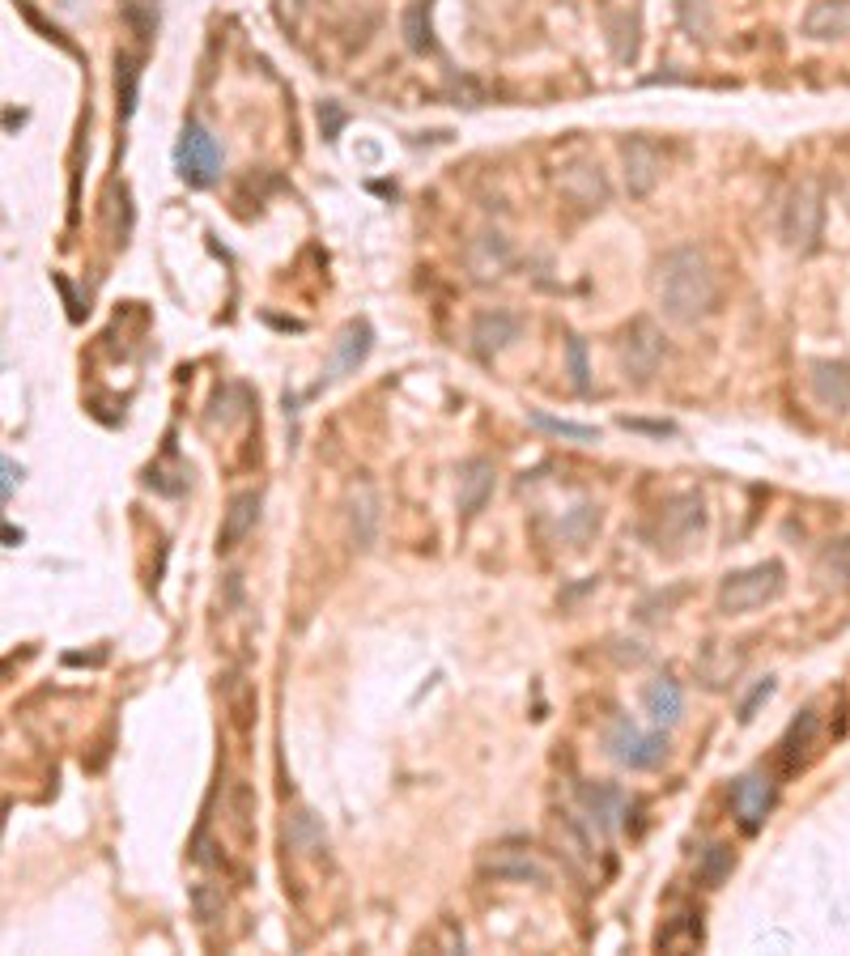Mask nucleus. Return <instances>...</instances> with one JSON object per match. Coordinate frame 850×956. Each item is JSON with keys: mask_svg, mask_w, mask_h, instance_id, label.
Instances as JSON below:
<instances>
[{"mask_svg": "<svg viewBox=\"0 0 850 956\" xmlns=\"http://www.w3.org/2000/svg\"><path fill=\"white\" fill-rule=\"evenodd\" d=\"M718 302V281H714L711 260L697 246H676L659 264V306L672 324H697L706 319Z\"/></svg>", "mask_w": 850, "mask_h": 956, "instance_id": "f257e3e1", "label": "nucleus"}, {"mask_svg": "<svg viewBox=\"0 0 850 956\" xmlns=\"http://www.w3.org/2000/svg\"><path fill=\"white\" fill-rule=\"evenodd\" d=\"M783 587H787L783 561H757V566L727 574V578L718 582V612H727V617L757 612V608H766V603L778 600Z\"/></svg>", "mask_w": 850, "mask_h": 956, "instance_id": "f03ea898", "label": "nucleus"}, {"mask_svg": "<svg viewBox=\"0 0 850 956\" xmlns=\"http://www.w3.org/2000/svg\"><path fill=\"white\" fill-rule=\"evenodd\" d=\"M604 748L608 757L626 769H655L663 757H668V736L663 732H642L633 718H612L608 736H604Z\"/></svg>", "mask_w": 850, "mask_h": 956, "instance_id": "7ed1b4c3", "label": "nucleus"}, {"mask_svg": "<svg viewBox=\"0 0 850 956\" xmlns=\"http://www.w3.org/2000/svg\"><path fill=\"white\" fill-rule=\"evenodd\" d=\"M175 166H179V175H183L188 188H209V183H218L221 149L200 119H188V124H183L179 145H175Z\"/></svg>", "mask_w": 850, "mask_h": 956, "instance_id": "20e7f679", "label": "nucleus"}, {"mask_svg": "<svg viewBox=\"0 0 850 956\" xmlns=\"http://www.w3.org/2000/svg\"><path fill=\"white\" fill-rule=\"evenodd\" d=\"M663 354H668L663 332L651 319H633L630 328H626V336H621V375H626V382L647 387L651 375L659 370Z\"/></svg>", "mask_w": 850, "mask_h": 956, "instance_id": "39448f33", "label": "nucleus"}, {"mask_svg": "<svg viewBox=\"0 0 850 956\" xmlns=\"http://www.w3.org/2000/svg\"><path fill=\"white\" fill-rule=\"evenodd\" d=\"M821 221H825V204H821V188L817 183H799L791 188L787 204H783V239L796 251H812L817 239H821Z\"/></svg>", "mask_w": 850, "mask_h": 956, "instance_id": "423d86ee", "label": "nucleus"}, {"mask_svg": "<svg viewBox=\"0 0 850 956\" xmlns=\"http://www.w3.org/2000/svg\"><path fill=\"white\" fill-rule=\"evenodd\" d=\"M774 799H778V787H774V778L762 774V769L736 778V787H732V812H736L744 833H757V829L766 824V817L774 812Z\"/></svg>", "mask_w": 850, "mask_h": 956, "instance_id": "0eeeda50", "label": "nucleus"}, {"mask_svg": "<svg viewBox=\"0 0 850 956\" xmlns=\"http://www.w3.org/2000/svg\"><path fill=\"white\" fill-rule=\"evenodd\" d=\"M370 349H375V328H370L366 319H354L349 328L340 332L336 349H332V361H328V370H324V382L349 379L357 366L370 357ZM324 382H319V387H324Z\"/></svg>", "mask_w": 850, "mask_h": 956, "instance_id": "6e6552de", "label": "nucleus"}, {"mask_svg": "<svg viewBox=\"0 0 850 956\" xmlns=\"http://www.w3.org/2000/svg\"><path fill=\"white\" fill-rule=\"evenodd\" d=\"M511 340H520V319L511 315V311H485V315H476V324H472V349L476 357H497Z\"/></svg>", "mask_w": 850, "mask_h": 956, "instance_id": "1a4fd4ad", "label": "nucleus"}, {"mask_svg": "<svg viewBox=\"0 0 850 956\" xmlns=\"http://www.w3.org/2000/svg\"><path fill=\"white\" fill-rule=\"evenodd\" d=\"M621 158H626V188L630 196H647V191L659 183V149L651 145L647 137H630L626 140V149H621Z\"/></svg>", "mask_w": 850, "mask_h": 956, "instance_id": "9d476101", "label": "nucleus"}, {"mask_svg": "<svg viewBox=\"0 0 850 956\" xmlns=\"http://www.w3.org/2000/svg\"><path fill=\"white\" fill-rule=\"evenodd\" d=\"M812 396L817 405L829 412H847L850 409V370L847 366H833V361H812Z\"/></svg>", "mask_w": 850, "mask_h": 956, "instance_id": "9b49d317", "label": "nucleus"}, {"mask_svg": "<svg viewBox=\"0 0 850 956\" xmlns=\"http://www.w3.org/2000/svg\"><path fill=\"white\" fill-rule=\"evenodd\" d=\"M642 706L655 718L659 727H676L681 714H685V693L672 676H655V681L642 689Z\"/></svg>", "mask_w": 850, "mask_h": 956, "instance_id": "f8f14e48", "label": "nucleus"}, {"mask_svg": "<svg viewBox=\"0 0 850 956\" xmlns=\"http://www.w3.org/2000/svg\"><path fill=\"white\" fill-rule=\"evenodd\" d=\"M490 497H494V464L490 460H468L464 476H460V511H464V519H476Z\"/></svg>", "mask_w": 850, "mask_h": 956, "instance_id": "ddd939ff", "label": "nucleus"}, {"mask_svg": "<svg viewBox=\"0 0 850 956\" xmlns=\"http://www.w3.org/2000/svg\"><path fill=\"white\" fill-rule=\"evenodd\" d=\"M255 519H260V493H239V497L230 502L225 519H221V532H218V548H221V553L239 548V540H243L251 527H255Z\"/></svg>", "mask_w": 850, "mask_h": 956, "instance_id": "4468645a", "label": "nucleus"}, {"mask_svg": "<svg viewBox=\"0 0 850 956\" xmlns=\"http://www.w3.org/2000/svg\"><path fill=\"white\" fill-rule=\"evenodd\" d=\"M808 39H842L850 34V0H817L804 18Z\"/></svg>", "mask_w": 850, "mask_h": 956, "instance_id": "2eb2a0df", "label": "nucleus"}, {"mask_svg": "<svg viewBox=\"0 0 850 956\" xmlns=\"http://www.w3.org/2000/svg\"><path fill=\"white\" fill-rule=\"evenodd\" d=\"M578 799H583V808L591 812L600 833H608V829L617 824V817H621V808H626V795L617 791V787H591V782H583V787H578Z\"/></svg>", "mask_w": 850, "mask_h": 956, "instance_id": "dca6fc26", "label": "nucleus"}, {"mask_svg": "<svg viewBox=\"0 0 850 956\" xmlns=\"http://www.w3.org/2000/svg\"><path fill=\"white\" fill-rule=\"evenodd\" d=\"M663 523H668V540H689L693 532L706 527V511H702V497L697 493H685L676 497L668 511H663Z\"/></svg>", "mask_w": 850, "mask_h": 956, "instance_id": "f3484780", "label": "nucleus"}, {"mask_svg": "<svg viewBox=\"0 0 850 956\" xmlns=\"http://www.w3.org/2000/svg\"><path fill=\"white\" fill-rule=\"evenodd\" d=\"M736 668H741V655H732L727 642H706V651L697 655V676L711 689H727L736 681Z\"/></svg>", "mask_w": 850, "mask_h": 956, "instance_id": "a211bd4d", "label": "nucleus"}, {"mask_svg": "<svg viewBox=\"0 0 850 956\" xmlns=\"http://www.w3.org/2000/svg\"><path fill=\"white\" fill-rule=\"evenodd\" d=\"M375 527H379V497L361 485V490L354 493V502H349V532H354V545L357 548L375 545Z\"/></svg>", "mask_w": 850, "mask_h": 956, "instance_id": "6ab92c4d", "label": "nucleus"}, {"mask_svg": "<svg viewBox=\"0 0 850 956\" xmlns=\"http://www.w3.org/2000/svg\"><path fill=\"white\" fill-rule=\"evenodd\" d=\"M115 90H119V119H133L140 98V64L137 55L119 52L115 55Z\"/></svg>", "mask_w": 850, "mask_h": 956, "instance_id": "aec40b11", "label": "nucleus"}, {"mask_svg": "<svg viewBox=\"0 0 850 956\" xmlns=\"http://www.w3.org/2000/svg\"><path fill=\"white\" fill-rule=\"evenodd\" d=\"M527 421H532L536 430H545V434L570 438V442H600V430H596V426H575V421H562V417H549V412H541V409L527 412Z\"/></svg>", "mask_w": 850, "mask_h": 956, "instance_id": "412c9836", "label": "nucleus"}, {"mask_svg": "<svg viewBox=\"0 0 850 956\" xmlns=\"http://www.w3.org/2000/svg\"><path fill=\"white\" fill-rule=\"evenodd\" d=\"M405 39H409L412 52H430V48H434V39H430V4H426V0L409 4V13H405Z\"/></svg>", "mask_w": 850, "mask_h": 956, "instance_id": "4be33fe9", "label": "nucleus"}, {"mask_svg": "<svg viewBox=\"0 0 850 956\" xmlns=\"http://www.w3.org/2000/svg\"><path fill=\"white\" fill-rule=\"evenodd\" d=\"M812 732H817V714L804 711L796 723H791L787 739H783V765H787V769H796V765H799V753H804V744L812 739Z\"/></svg>", "mask_w": 850, "mask_h": 956, "instance_id": "5701e85b", "label": "nucleus"}, {"mask_svg": "<svg viewBox=\"0 0 850 956\" xmlns=\"http://www.w3.org/2000/svg\"><path fill=\"white\" fill-rule=\"evenodd\" d=\"M697 875H702V884H723L727 875H732V850L727 847H711L702 854V863H697Z\"/></svg>", "mask_w": 850, "mask_h": 956, "instance_id": "b1692460", "label": "nucleus"}, {"mask_svg": "<svg viewBox=\"0 0 850 956\" xmlns=\"http://www.w3.org/2000/svg\"><path fill=\"white\" fill-rule=\"evenodd\" d=\"M566 354H570V379H575V391H578V396H587V391H591V370H587V345H583L578 336H570Z\"/></svg>", "mask_w": 850, "mask_h": 956, "instance_id": "393cba45", "label": "nucleus"}, {"mask_svg": "<svg viewBox=\"0 0 850 956\" xmlns=\"http://www.w3.org/2000/svg\"><path fill=\"white\" fill-rule=\"evenodd\" d=\"M821 574H838V582L847 587L850 582V540H838L833 548H825V557H821V566H817Z\"/></svg>", "mask_w": 850, "mask_h": 956, "instance_id": "a878e982", "label": "nucleus"}, {"mask_svg": "<svg viewBox=\"0 0 850 956\" xmlns=\"http://www.w3.org/2000/svg\"><path fill=\"white\" fill-rule=\"evenodd\" d=\"M490 872H494V875H511V880H536V884H545V872H541L532 859H520V863H502V859H494V863H490Z\"/></svg>", "mask_w": 850, "mask_h": 956, "instance_id": "bb28decb", "label": "nucleus"}, {"mask_svg": "<svg viewBox=\"0 0 850 956\" xmlns=\"http://www.w3.org/2000/svg\"><path fill=\"white\" fill-rule=\"evenodd\" d=\"M251 803H255V795L248 787H239L234 791V803H230V812H234V824H239V833L251 838Z\"/></svg>", "mask_w": 850, "mask_h": 956, "instance_id": "cd10ccee", "label": "nucleus"}, {"mask_svg": "<svg viewBox=\"0 0 850 956\" xmlns=\"http://www.w3.org/2000/svg\"><path fill=\"white\" fill-rule=\"evenodd\" d=\"M124 18H128V22L140 30V39H149V34H154V27H158V13H154V9H140L137 0H128V4H124Z\"/></svg>", "mask_w": 850, "mask_h": 956, "instance_id": "c85d7f7f", "label": "nucleus"}, {"mask_svg": "<svg viewBox=\"0 0 850 956\" xmlns=\"http://www.w3.org/2000/svg\"><path fill=\"white\" fill-rule=\"evenodd\" d=\"M769 693H774V676H766V681L757 684V689H753V693H748V697L741 702V723H753V714H757V706L766 702Z\"/></svg>", "mask_w": 850, "mask_h": 956, "instance_id": "c756f323", "label": "nucleus"}, {"mask_svg": "<svg viewBox=\"0 0 850 956\" xmlns=\"http://www.w3.org/2000/svg\"><path fill=\"white\" fill-rule=\"evenodd\" d=\"M319 124H324V137L336 140L340 124H345V111L336 107V103H324V107H319Z\"/></svg>", "mask_w": 850, "mask_h": 956, "instance_id": "7c9ffc66", "label": "nucleus"}, {"mask_svg": "<svg viewBox=\"0 0 850 956\" xmlns=\"http://www.w3.org/2000/svg\"><path fill=\"white\" fill-rule=\"evenodd\" d=\"M621 426H626V430H642V434H655V438L676 434V426H668V421H633V417H621Z\"/></svg>", "mask_w": 850, "mask_h": 956, "instance_id": "2f4dec72", "label": "nucleus"}, {"mask_svg": "<svg viewBox=\"0 0 850 956\" xmlns=\"http://www.w3.org/2000/svg\"><path fill=\"white\" fill-rule=\"evenodd\" d=\"M0 468H4V481H0V497H4V502H13V485H18V481H22V468L13 464V460H9V455H4V460H0Z\"/></svg>", "mask_w": 850, "mask_h": 956, "instance_id": "473e14b6", "label": "nucleus"}, {"mask_svg": "<svg viewBox=\"0 0 850 956\" xmlns=\"http://www.w3.org/2000/svg\"><path fill=\"white\" fill-rule=\"evenodd\" d=\"M4 540H9V548H18V545H22V532H13V527L4 523Z\"/></svg>", "mask_w": 850, "mask_h": 956, "instance_id": "72a5a7b5", "label": "nucleus"}]
</instances>
